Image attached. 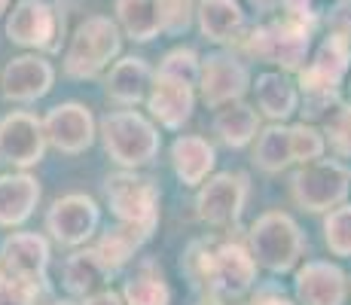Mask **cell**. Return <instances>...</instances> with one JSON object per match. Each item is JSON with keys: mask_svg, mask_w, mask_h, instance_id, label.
<instances>
[{"mask_svg": "<svg viewBox=\"0 0 351 305\" xmlns=\"http://www.w3.org/2000/svg\"><path fill=\"white\" fill-rule=\"evenodd\" d=\"M254 162L263 168V171H269V174L287 168L290 162H293V150H290V128L269 125L266 132L260 134V141H256Z\"/></svg>", "mask_w": 351, "mask_h": 305, "instance_id": "obj_28", "label": "cell"}, {"mask_svg": "<svg viewBox=\"0 0 351 305\" xmlns=\"http://www.w3.org/2000/svg\"><path fill=\"white\" fill-rule=\"evenodd\" d=\"M43 122L31 113H10L0 119V153L16 165H34L43 159Z\"/></svg>", "mask_w": 351, "mask_h": 305, "instance_id": "obj_16", "label": "cell"}, {"mask_svg": "<svg viewBox=\"0 0 351 305\" xmlns=\"http://www.w3.org/2000/svg\"><path fill=\"white\" fill-rule=\"evenodd\" d=\"M52 80H56V71L49 61L37 56H19L3 67L0 86H3V98L10 101H37L52 89Z\"/></svg>", "mask_w": 351, "mask_h": 305, "instance_id": "obj_17", "label": "cell"}, {"mask_svg": "<svg viewBox=\"0 0 351 305\" xmlns=\"http://www.w3.org/2000/svg\"><path fill=\"white\" fill-rule=\"evenodd\" d=\"M86 305H123V300H119L113 290H101V293L89 296V300H86Z\"/></svg>", "mask_w": 351, "mask_h": 305, "instance_id": "obj_37", "label": "cell"}, {"mask_svg": "<svg viewBox=\"0 0 351 305\" xmlns=\"http://www.w3.org/2000/svg\"><path fill=\"white\" fill-rule=\"evenodd\" d=\"M324 144L333 147L336 156H351V104L333 101L324 110Z\"/></svg>", "mask_w": 351, "mask_h": 305, "instance_id": "obj_29", "label": "cell"}, {"mask_svg": "<svg viewBox=\"0 0 351 305\" xmlns=\"http://www.w3.org/2000/svg\"><path fill=\"white\" fill-rule=\"evenodd\" d=\"M348 278L339 266L312 260L296 272V300L300 305H346Z\"/></svg>", "mask_w": 351, "mask_h": 305, "instance_id": "obj_15", "label": "cell"}, {"mask_svg": "<svg viewBox=\"0 0 351 305\" xmlns=\"http://www.w3.org/2000/svg\"><path fill=\"white\" fill-rule=\"evenodd\" d=\"M199 86H202V101L217 110L223 104L241 101V95L251 86V73L235 56L214 52L199 64Z\"/></svg>", "mask_w": 351, "mask_h": 305, "instance_id": "obj_10", "label": "cell"}, {"mask_svg": "<svg viewBox=\"0 0 351 305\" xmlns=\"http://www.w3.org/2000/svg\"><path fill=\"white\" fill-rule=\"evenodd\" d=\"M98 205L89 195H64L52 205L46 226L62 244H83L86 239H92L98 229Z\"/></svg>", "mask_w": 351, "mask_h": 305, "instance_id": "obj_14", "label": "cell"}, {"mask_svg": "<svg viewBox=\"0 0 351 305\" xmlns=\"http://www.w3.org/2000/svg\"><path fill=\"white\" fill-rule=\"evenodd\" d=\"M193 104H195V92L193 83L168 73H153L150 89H147V107H150L153 119H159V125L165 128H180L186 119L193 117Z\"/></svg>", "mask_w": 351, "mask_h": 305, "instance_id": "obj_13", "label": "cell"}, {"mask_svg": "<svg viewBox=\"0 0 351 305\" xmlns=\"http://www.w3.org/2000/svg\"><path fill=\"white\" fill-rule=\"evenodd\" d=\"M247 189H251L247 174L241 171L214 174L208 183H202L199 199H195V214L208 226H232L245 211Z\"/></svg>", "mask_w": 351, "mask_h": 305, "instance_id": "obj_9", "label": "cell"}, {"mask_svg": "<svg viewBox=\"0 0 351 305\" xmlns=\"http://www.w3.org/2000/svg\"><path fill=\"white\" fill-rule=\"evenodd\" d=\"M123 31L138 43H150L162 31V10L159 0H117L113 3Z\"/></svg>", "mask_w": 351, "mask_h": 305, "instance_id": "obj_24", "label": "cell"}, {"mask_svg": "<svg viewBox=\"0 0 351 305\" xmlns=\"http://www.w3.org/2000/svg\"><path fill=\"white\" fill-rule=\"evenodd\" d=\"M195 3H199V0H159L162 31H168V34H184L186 28H190L193 16H195Z\"/></svg>", "mask_w": 351, "mask_h": 305, "instance_id": "obj_34", "label": "cell"}, {"mask_svg": "<svg viewBox=\"0 0 351 305\" xmlns=\"http://www.w3.org/2000/svg\"><path fill=\"white\" fill-rule=\"evenodd\" d=\"M119 25L107 16H86L71 34L64 52V73L73 80H92L119 56Z\"/></svg>", "mask_w": 351, "mask_h": 305, "instance_id": "obj_2", "label": "cell"}, {"mask_svg": "<svg viewBox=\"0 0 351 305\" xmlns=\"http://www.w3.org/2000/svg\"><path fill=\"white\" fill-rule=\"evenodd\" d=\"M6 37L28 49H58V16L46 0H19L6 22Z\"/></svg>", "mask_w": 351, "mask_h": 305, "instance_id": "obj_11", "label": "cell"}, {"mask_svg": "<svg viewBox=\"0 0 351 305\" xmlns=\"http://www.w3.org/2000/svg\"><path fill=\"white\" fill-rule=\"evenodd\" d=\"M302 250H306V239L290 214L269 211L251 226V256L256 266L269 272H290L300 263Z\"/></svg>", "mask_w": 351, "mask_h": 305, "instance_id": "obj_4", "label": "cell"}, {"mask_svg": "<svg viewBox=\"0 0 351 305\" xmlns=\"http://www.w3.org/2000/svg\"><path fill=\"white\" fill-rule=\"evenodd\" d=\"M52 305H73V302H52Z\"/></svg>", "mask_w": 351, "mask_h": 305, "instance_id": "obj_40", "label": "cell"}, {"mask_svg": "<svg viewBox=\"0 0 351 305\" xmlns=\"http://www.w3.org/2000/svg\"><path fill=\"white\" fill-rule=\"evenodd\" d=\"M290 189H293V199L302 211H312V214L333 211V208H339L346 202V195L351 189V174L339 162L318 159V162L302 165L293 174Z\"/></svg>", "mask_w": 351, "mask_h": 305, "instance_id": "obj_8", "label": "cell"}, {"mask_svg": "<svg viewBox=\"0 0 351 305\" xmlns=\"http://www.w3.org/2000/svg\"><path fill=\"white\" fill-rule=\"evenodd\" d=\"M37 199H40V186L28 174L0 178V226H16V223L28 220Z\"/></svg>", "mask_w": 351, "mask_h": 305, "instance_id": "obj_22", "label": "cell"}, {"mask_svg": "<svg viewBox=\"0 0 351 305\" xmlns=\"http://www.w3.org/2000/svg\"><path fill=\"white\" fill-rule=\"evenodd\" d=\"M308 46H312V28L281 16V12H275L272 22L254 28L245 40V49L254 58L278 64L285 71H300L308 56Z\"/></svg>", "mask_w": 351, "mask_h": 305, "instance_id": "obj_6", "label": "cell"}, {"mask_svg": "<svg viewBox=\"0 0 351 305\" xmlns=\"http://www.w3.org/2000/svg\"><path fill=\"white\" fill-rule=\"evenodd\" d=\"M184 269L193 284H202L211 296L239 300L256 281V263L251 250L239 241H195L184 256Z\"/></svg>", "mask_w": 351, "mask_h": 305, "instance_id": "obj_1", "label": "cell"}, {"mask_svg": "<svg viewBox=\"0 0 351 305\" xmlns=\"http://www.w3.org/2000/svg\"><path fill=\"white\" fill-rule=\"evenodd\" d=\"M10 6V0H0V16H3V10Z\"/></svg>", "mask_w": 351, "mask_h": 305, "instance_id": "obj_39", "label": "cell"}, {"mask_svg": "<svg viewBox=\"0 0 351 305\" xmlns=\"http://www.w3.org/2000/svg\"><path fill=\"white\" fill-rule=\"evenodd\" d=\"M290 150H293V162H302V165L318 162L324 156V150H327L321 128L306 125V122L293 125V128H290Z\"/></svg>", "mask_w": 351, "mask_h": 305, "instance_id": "obj_32", "label": "cell"}, {"mask_svg": "<svg viewBox=\"0 0 351 305\" xmlns=\"http://www.w3.org/2000/svg\"><path fill=\"white\" fill-rule=\"evenodd\" d=\"M110 275L104 269V263L98 260L95 250H80L67 260L64 266V284L71 293H80V296H89L95 287L104 284V278Z\"/></svg>", "mask_w": 351, "mask_h": 305, "instance_id": "obj_27", "label": "cell"}, {"mask_svg": "<svg viewBox=\"0 0 351 305\" xmlns=\"http://www.w3.org/2000/svg\"><path fill=\"white\" fill-rule=\"evenodd\" d=\"M46 260H49V247H46V241L40 235L31 232H19L12 239H6L3 250H0V269H6L16 278H25V281L37 284V287L43 281Z\"/></svg>", "mask_w": 351, "mask_h": 305, "instance_id": "obj_18", "label": "cell"}, {"mask_svg": "<svg viewBox=\"0 0 351 305\" xmlns=\"http://www.w3.org/2000/svg\"><path fill=\"white\" fill-rule=\"evenodd\" d=\"M195 19L211 43H232L245 28V12H241L239 0H199Z\"/></svg>", "mask_w": 351, "mask_h": 305, "instance_id": "obj_19", "label": "cell"}, {"mask_svg": "<svg viewBox=\"0 0 351 305\" xmlns=\"http://www.w3.org/2000/svg\"><path fill=\"white\" fill-rule=\"evenodd\" d=\"M150 67H147L144 58L128 56L123 61H117L107 77V95L119 104H138V101L147 98V89H150Z\"/></svg>", "mask_w": 351, "mask_h": 305, "instance_id": "obj_21", "label": "cell"}, {"mask_svg": "<svg viewBox=\"0 0 351 305\" xmlns=\"http://www.w3.org/2000/svg\"><path fill=\"white\" fill-rule=\"evenodd\" d=\"M256 128H260V119H256V110L241 101H232V104L217 107L214 113V132L220 134L226 147H247L254 141Z\"/></svg>", "mask_w": 351, "mask_h": 305, "instance_id": "obj_25", "label": "cell"}, {"mask_svg": "<svg viewBox=\"0 0 351 305\" xmlns=\"http://www.w3.org/2000/svg\"><path fill=\"white\" fill-rule=\"evenodd\" d=\"M37 284L25 281V278L10 275L6 269H0V305H34L37 300Z\"/></svg>", "mask_w": 351, "mask_h": 305, "instance_id": "obj_35", "label": "cell"}, {"mask_svg": "<svg viewBox=\"0 0 351 305\" xmlns=\"http://www.w3.org/2000/svg\"><path fill=\"white\" fill-rule=\"evenodd\" d=\"M254 89H256V104H260V110L266 113L269 119L285 122L296 113L300 92H296V86L290 83L287 77H281V73H275V71L260 73Z\"/></svg>", "mask_w": 351, "mask_h": 305, "instance_id": "obj_23", "label": "cell"}, {"mask_svg": "<svg viewBox=\"0 0 351 305\" xmlns=\"http://www.w3.org/2000/svg\"><path fill=\"white\" fill-rule=\"evenodd\" d=\"M324 241H327L330 254L351 256V205H339L327 214V223H324Z\"/></svg>", "mask_w": 351, "mask_h": 305, "instance_id": "obj_31", "label": "cell"}, {"mask_svg": "<svg viewBox=\"0 0 351 305\" xmlns=\"http://www.w3.org/2000/svg\"><path fill=\"white\" fill-rule=\"evenodd\" d=\"M199 56L193 49H171L165 58L159 61V73H168V77H178V80H186V83H199Z\"/></svg>", "mask_w": 351, "mask_h": 305, "instance_id": "obj_33", "label": "cell"}, {"mask_svg": "<svg viewBox=\"0 0 351 305\" xmlns=\"http://www.w3.org/2000/svg\"><path fill=\"white\" fill-rule=\"evenodd\" d=\"M43 138L62 153H83L95 141V119L83 104L67 101V104H58L46 113Z\"/></svg>", "mask_w": 351, "mask_h": 305, "instance_id": "obj_12", "label": "cell"}, {"mask_svg": "<svg viewBox=\"0 0 351 305\" xmlns=\"http://www.w3.org/2000/svg\"><path fill=\"white\" fill-rule=\"evenodd\" d=\"M104 195L110 211L119 223L141 229L144 235H153L159 226V186L150 178H141L132 171L110 174L104 183Z\"/></svg>", "mask_w": 351, "mask_h": 305, "instance_id": "obj_7", "label": "cell"}, {"mask_svg": "<svg viewBox=\"0 0 351 305\" xmlns=\"http://www.w3.org/2000/svg\"><path fill=\"white\" fill-rule=\"evenodd\" d=\"M150 235H144L141 229L128 226V223H119L117 229H107V235L101 239V244L95 247L98 260L104 263L107 272H117V269H123L128 260L134 256V250L141 247Z\"/></svg>", "mask_w": 351, "mask_h": 305, "instance_id": "obj_26", "label": "cell"}, {"mask_svg": "<svg viewBox=\"0 0 351 305\" xmlns=\"http://www.w3.org/2000/svg\"><path fill=\"white\" fill-rule=\"evenodd\" d=\"M171 165L184 186H199L214 168V147L199 134H184L171 147Z\"/></svg>", "mask_w": 351, "mask_h": 305, "instance_id": "obj_20", "label": "cell"}, {"mask_svg": "<svg viewBox=\"0 0 351 305\" xmlns=\"http://www.w3.org/2000/svg\"><path fill=\"white\" fill-rule=\"evenodd\" d=\"M351 64V46L342 43L339 37H324V43L315 52L312 64L300 71V92L306 101L308 117H321L330 104L336 101V89L342 86Z\"/></svg>", "mask_w": 351, "mask_h": 305, "instance_id": "obj_3", "label": "cell"}, {"mask_svg": "<svg viewBox=\"0 0 351 305\" xmlns=\"http://www.w3.org/2000/svg\"><path fill=\"white\" fill-rule=\"evenodd\" d=\"M101 138H104V150L110 153V159L125 168L147 165L159 153L156 125L134 110L107 113L101 119Z\"/></svg>", "mask_w": 351, "mask_h": 305, "instance_id": "obj_5", "label": "cell"}, {"mask_svg": "<svg viewBox=\"0 0 351 305\" xmlns=\"http://www.w3.org/2000/svg\"><path fill=\"white\" fill-rule=\"evenodd\" d=\"M123 300L125 305H171V290L162 281V275L141 272L125 281Z\"/></svg>", "mask_w": 351, "mask_h": 305, "instance_id": "obj_30", "label": "cell"}, {"mask_svg": "<svg viewBox=\"0 0 351 305\" xmlns=\"http://www.w3.org/2000/svg\"><path fill=\"white\" fill-rule=\"evenodd\" d=\"M327 28L333 37L351 46V0H339L333 10L327 12Z\"/></svg>", "mask_w": 351, "mask_h": 305, "instance_id": "obj_36", "label": "cell"}, {"mask_svg": "<svg viewBox=\"0 0 351 305\" xmlns=\"http://www.w3.org/2000/svg\"><path fill=\"white\" fill-rule=\"evenodd\" d=\"M254 305H293V302L285 300V296H263V300L254 302Z\"/></svg>", "mask_w": 351, "mask_h": 305, "instance_id": "obj_38", "label": "cell"}]
</instances>
